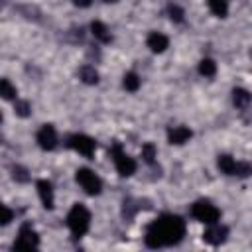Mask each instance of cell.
Here are the masks:
<instances>
[{
  "instance_id": "cell-20",
  "label": "cell",
  "mask_w": 252,
  "mask_h": 252,
  "mask_svg": "<svg viewBox=\"0 0 252 252\" xmlns=\"http://www.w3.org/2000/svg\"><path fill=\"white\" fill-rule=\"evenodd\" d=\"M199 73H201L203 77H215V75H217V63H215L213 59H209V57L201 59V61H199Z\"/></svg>"
},
{
  "instance_id": "cell-12",
  "label": "cell",
  "mask_w": 252,
  "mask_h": 252,
  "mask_svg": "<svg viewBox=\"0 0 252 252\" xmlns=\"http://www.w3.org/2000/svg\"><path fill=\"white\" fill-rule=\"evenodd\" d=\"M146 45H148L150 51H154V53H163V51L169 47V39H167V35H163V33H159V32H152V33H148V37H146Z\"/></svg>"
},
{
  "instance_id": "cell-5",
  "label": "cell",
  "mask_w": 252,
  "mask_h": 252,
  "mask_svg": "<svg viewBox=\"0 0 252 252\" xmlns=\"http://www.w3.org/2000/svg\"><path fill=\"white\" fill-rule=\"evenodd\" d=\"M110 154H112V159H114V167H116V171H118L122 177H130V175L136 171V159H134L132 156H128V154L122 150L120 144H114L112 150H110Z\"/></svg>"
},
{
  "instance_id": "cell-8",
  "label": "cell",
  "mask_w": 252,
  "mask_h": 252,
  "mask_svg": "<svg viewBox=\"0 0 252 252\" xmlns=\"http://www.w3.org/2000/svg\"><path fill=\"white\" fill-rule=\"evenodd\" d=\"M35 140H37V146H39L41 150L51 152V150H55V146H57V132H55V128H53L51 124H43V126L37 130Z\"/></svg>"
},
{
  "instance_id": "cell-18",
  "label": "cell",
  "mask_w": 252,
  "mask_h": 252,
  "mask_svg": "<svg viewBox=\"0 0 252 252\" xmlns=\"http://www.w3.org/2000/svg\"><path fill=\"white\" fill-rule=\"evenodd\" d=\"M16 94H18V91L12 85V81L10 79H0V96L6 98V100H14Z\"/></svg>"
},
{
  "instance_id": "cell-11",
  "label": "cell",
  "mask_w": 252,
  "mask_h": 252,
  "mask_svg": "<svg viewBox=\"0 0 252 252\" xmlns=\"http://www.w3.org/2000/svg\"><path fill=\"white\" fill-rule=\"evenodd\" d=\"M191 136H193V132H191V128H187V126H171V128L167 130V140H169V144H173V146H181V144L189 142Z\"/></svg>"
},
{
  "instance_id": "cell-7",
  "label": "cell",
  "mask_w": 252,
  "mask_h": 252,
  "mask_svg": "<svg viewBox=\"0 0 252 252\" xmlns=\"http://www.w3.org/2000/svg\"><path fill=\"white\" fill-rule=\"evenodd\" d=\"M69 148H73L77 154L85 156V158H93L94 156V150H96V142L91 138V136H85V134H75L69 138Z\"/></svg>"
},
{
  "instance_id": "cell-28",
  "label": "cell",
  "mask_w": 252,
  "mask_h": 252,
  "mask_svg": "<svg viewBox=\"0 0 252 252\" xmlns=\"http://www.w3.org/2000/svg\"><path fill=\"white\" fill-rule=\"evenodd\" d=\"M0 122H2V112H0Z\"/></svg>"
},
{
  "instance_id": "cell-25",
  "label": "cell",
  "mask_w": 252,
  "mask_h": 252,
  "mask_svg": "<svg viewBox=\"0 0 252 252\" xmlns=\"http://www.w3.org/2000/svg\"><path fill=\"white\" fill-rule=\"evenodd\" d=\"M12 171H14V179H16V181H22V183H24V181L30 179V175H26V169H22V167H14Z\"/></svg>"
},
{
  "instance_id": "cell-17",
  "label": "cell",
  "mask_w": 252,
  "mask_h": 252,
  "mask_svg": "<svg viewBox=\"0 0 252 252\" xmlns=\"http://www.w3.org/2000/svg\"><path fill=\"white\" fill-rule=\"evenodd\" d=\"M140 77L134 73V71H128L124 77H122V85H124V89L126 91H130V93H136L138 89H140Z\"/></svg>"
},
{
  "instance_id": "cell-13",
  "label": "cell",
  "mask_w": 252,
  "mask_h": 252,
  "mask_svg": "<svg viewBox=\"0 0 252 252\" xmlns=\"http://www.w3.org/2000/svg\"><path fill=\"white\" fill-rule=\"evenodd\" d=\"M238 163H240V161H236V159H234L232 156H228V154H220L219 159H217L219 169H220L222 173H226V175H238Z\"/></svg>"
},
{
  "instance_id": "cell-3",
  "label": "cell",
  "mask_w": 252,
  "mask_h": 252,
  "mask_svg": "<svg viewBox=\"0 0 252 252\" xmlns=\"http://www.w3.org/2000/svg\"><path fill=\"white\" fill-rule=\"evenodd\" d=\"M191 215L199 220V222H205V224H213V222H219L220 220V211L207 199H199L193 203L191 207Z\"/></svg>"
},
{
  "instance_id": "cell-4",
  "label": "cell",
  "mask_w": 252,
  "mask_h": 252,
  "mask_svg": "<svg viewBox=\"0 0 252 252\" xmlns=\"http://www.w3.org/2000/svg\"><path fill=\"white\" fill-rule=\"evenodd\" d=\"M75 179H77V183L81 185V189H83L87 195H98V193L102 191V181H100V177H98L93 169H89V167H79V169L75 171Z\"/></svg>"
},
{
  "instance_id": "cell-9",
  "label": "cell",
  "mask_w": 252,
  "mask_h": 252,
  "mask_svg": "<svg viewBox=\"0 0 252 252\" xmlns=\"http://www.w3.org/2000/svg\"><path fill=\"white\" fill-rule=\"evenodd\" d=\"M226 234H228V228H226V226H220L219 222H213V224H209V228L205 230L203 240L209 242V244H213V246H219V244H222V242L226 240Z\"/></svg>"
},
{
  "instance_id": "cell-16",
  "label": "cell",
  "mask_w": 252,
  "mask_h": 252,
  "mask_svg": "<svg viewBox=\"0 0 252 252\" xmlns=\"http://www.w3.org/2000/svg\"><path fill=\"white\" fill-rule=\"evenodd\" d=\"M79 79H81L83 83H87V85H96V83H98V73H96L94 67L83 65V67L79 69Z\"/></svg>"
},
{
  "instance_id": "cell-27",
  "label": "cell",
  "mask_w": 252,
  "mask_h": 252,
  "mask_svg": "<svg viewBox=\"0 0 252 252\" xmlns=\"http://www.w3.org/2000/svg\"><path fill=\"white\" fill-rule=\"evenodd\" d=\"M102 2H118V0H102Z\"/></svg>"
},
{
  "instance_id": "cell-10",
  "label": "cell",
  "mask_w": 252,
  "mask_h": 252,
  "mask_svg": "<svg viewBox=\"0 0 252 252\" xmlns=\"http://www.w3.org/2000/svg\"><path fill=\"white\" fill-rule=\"evenodd\" d=\"M35 187H37V195H39V199H41V205H43L47 211H51L53 205H55L53 185H51L47 179H39V181L35 183Z\"/></svg>"
},
{
  "instance_id": "cell-6",
  "label": "cell",
  "mask_w": 252,
  "mask_h": 252,
  "mask_svg": "<svg viewBox=\"0 0 252 252\" xmlns=\"http://www.w3.org/2000/svg\"><path fill=\"white\" fill-rule=\"evenodd\" d=\"M39 244V236L37 232L33 230V226L30 222H24L20 226V232H18V238L14 240L12 248L14 250H32V248H37Z\"/></svg>"
},
{
  "instance_id": "cell-2",
  "label": "cell",
  "mask_w": 252,
  "mask_h": 252,
  "mask_svg": "<svg viewBox=\"0 0 252 252\" xmlns=\"http://www.w3.org/2000/svg\"><path fill=\"white\" fill-rule=\"evenodd\" d=\"M67 226H69L71 234L77 236V238L87 234V230L91 226V213H89V209L85 205H81V203H75L71 207V211L67 213Z\"/></svg>"
},
{
  "instance_id": "cell-21",
  "label": "cell",
  "mask_w": 252,
  "mask_h": 252,
  "mask_svg": "<svg viewBox=\"0 0 252 252\" xmlns=\"http://www.w3.org/2000/svg\"><path fill=\"white\" fill-rule=\"evenodd\" d=\"M156 156H158L156 146H154L152 142H146V144L142 146V159H144L146 163H154V161H156Z\"/></svg>"
},
{
  "instance_id": "cell-19",
  "label": "cell",
  "mask_w": 252,
  "mask_h": 252,
  "mask_svg": "<svg viewBox=\"0 0 252 252\" xmlns=\"http://www.w3.org/2000/svg\"><path fill=\"white\" fill-rule=\"evenodd\" d=\"M209 10H211L217 18H226V14H228V4H226V0H209Z\"/></svg>"
},
{
  "instance_id": "cell-26",
  "label": "cell",
  "mask_w": 252,
  "mask_h": 252,
  "mask_svg": "<svg viewBox=\"0 0 252 252\" xmlns=\"http://www.w3.org/2000/svg\"><path fill=\"white\" fill-rule=\"evenodd\" d=\"M91 2H93V0H73V4H75V6H79V8H89V6H91Z\"/></svg>"
},
{
  "instance_id": "cell-14",
  "label": "cell",
  "mask_w": 252,
  "mask_h": 252,
  "mask_svg": "<svg viewBox=\"0 0 252 252\" xmlns=\"http://www.w3.org/2000/svg\"><path fill=\"white\" fill-rule=\"evenodd\" d=\"M91 33L94 35V39H98V41H102V43H108V41L112 39L110 30L106 28V24H102V22H98V20H94V22L91 24Z\"/></svg>"
},
{
  "instance_id": "cell-24",
  "label": "cell",
  "mask_w": 252,
  "mask_h": 252,
  "mask_svg": "<svg viewBox=\"0 0 252 252\" xmlns=\"http://www.w3.org/2000/svg\"><path fill=\"white\" fill-rule=\"evenodd\" d=\"M167 14H169L171 22H177V24H179V22H183V10H181L179 6H175V4H173V6H169V8H167Z\"/></svg>"
},
{
  "instance_id": "cell-23",
  "label": "cell",
  "mask_w": 252,
  "mask_h": 252,
  "mask_svg": "<svg viewBox=\"0 0 252 252\" xmlns=\"http://www.w3.org/2000/svg\"><path fill=\"white\" fill-rule=\"evenodd\" d=\"M30 102L28 100H16V104H14V112L18 114V116H22V118H26L28 114H30Z\"/></svg>"
},
{
  "instance_id": "cell-1",
  "label": "cell",
  "mask_w": 252,
  "mask_h": 252,
  "mask_svg": "<svg viewBox=\"0 0 252 252\" xmlns=\"http://www.w3.org/2000/svg\"><path fill=\"white\" fill-rule=\"evenodd\" d=\"M185 236V220L179 215H161L148 228L144 242L148 248H163L181 242Z\"/></svg>"
},
{
  "instance_id": "cell-22",
  "label": "cell",
  "mask_w": 252,
  "mask_h": 252,
  "mask_svg": "<svg viewBox=\"0 0 252 252\" xmlns=\"http://www.w3.org/2000/svg\"><path fill=\"white\" fill-rule=\"evenodd\" d=\"M12 219H14V211H12L10 207H6L4 203H0V226L10 224Z\"/></svg>"
},
{
  "instance_id": "cell-15",
  "label": "cell",
  "mask_w": 252,
  "mask_h": 252,
  "mask_svg": "<svg viewBox=\"0 0 252 252\" xmlns=\"http://www.w3.org/2000/svg\"><path fill=\"white\" fill-rule=\"evenodd\" d=\"M232 102H234L236 108L246 110L248 104H250V93L246 89H234L232 91Z\"/></svg>"
}]
</instances>
